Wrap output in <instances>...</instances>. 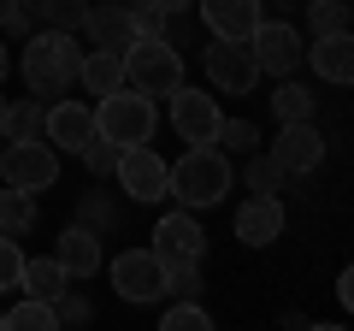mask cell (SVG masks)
<instances>
[{
	"label": "cell",
	"mask_w": 354,
	"mask_h": 331,
	"mask_svg": "<svg viewBox=\"0 0 354 331\" xmlns=\"http://www.w3.org/2000/svg\"><path fill=\"white\" fill-rule=\"evenodd\" d=\"M12 6H18V0H0V30H6V18H12Z\"/></svg>",
	"instance_id": "d590c367"
},
{
	"label": "cell",
	"mask_w": 354,
	"mask_h": 331,
	"mask_svg": "<svg viewBox=\"0 0 354 331\" xmlns=\"http://www.w3.org/2000/svg\"><path fill=\"white\" fill-rule=\"evenodd\" d=\"M195 12H201V24L213 30V36H236V42H248L254 24L266 18V6H260V0H195Z\"/></svg>",
	"instance_id": "4fadbf2b"
},
{
	"label": "cell",
	"mask_w": 354,
	"mask_h": 331,
	"mask_svg": "<svg viewBox=\"0 0 354 331\" xmlns=\"http://www.w3.org/2000/svg\"><path fill=\"white\" fill-rule=\"evenodd\" d=\"M218 148L225 154H254L260 148V125H254V118H225V125H218Z\"/></svg>",
	"instance_id": "83f0119b"
},
{
	"label": "cell",
	"mask_w": 354,
	"mask_h": 331,
	"mask_svg": "<svg viewBox=\"0 0 354 331\" xmlns=\"http://www.w3.org/2000/svg\"><path fill=\"white\" fill-rule=\"evenodd\" d=\"M48 136V107L30 95V101H6V113H0V142H36Z\"/></svg>",
	"instance_id": "ffe728a7"
},
{
	"label": "cell",
	"mask_w": 354,
	"mask_h": 331,
	"mask_svg": "<svg viewBox=\"0 0 354 331\" xmlns=\"http://www.w3.org/2000/svg\"><path fill=\"white\" fill-rule=\"evenodd\" d=\"M153 125H160V113H153V95L142 89H113L101 95V107H95V130H101L106 142H118V148H136V142L153 136Z\"/></svg>",
	"instance_id": "277c9868"
},
{
	"label": "cell",
	"mask_w": 354,
	"mask_h": 331,
	"mask_svg": "<svg viewBox=\"0 0 354 331\" xmlns=\"http://www.w3.org/2000/svg\"><path fill=\"white\" fill-rule=\"evenodd\" d=\"M272 113H278V125H301V118H313V89H301V83L283 77L278 95H272Z\"/></svg>",
	"instance_id": "d4e9b609"
},
{
	"label": "cell",
	"mask_w": 354,
	"mask_h": 331,
	"mask_svg": "<svg viewBox=\"0 0 354 331\" xmlns=\"http://www.w3.org/2000/svg\"><path fill=\"white\" fill-rule=\"evenodd\" d=\"M0 331H59V325H53V307L41 296H24L12 314H0Z\"/></svg>",
	"instance_id": "cb8c5ba5"
},
{
	"label": "cell",
	"mask_w": 354,
	"mask_h": 331,
	"mask_svg": "<svg viewBox=\"0 0 354 331\" xmlns=\"http://www.w3.org/2000/svg\"><path fill=\"white\" fill-rule=\"evenodd\" d=\"M88 136H95V113H88L83 101H65V95L48 101V142H53V148H71L77 154Z\"/></svg>",
	"instance_id": "2e32d148"
},
{
	"label": "cell",
	"mask_w": 354,
	"mask_h": 331,
	"mask_svg": "<svg viewBox=\"0 0 354 331\" xmlns=\"http://www.w3.org/2000/svg\"><path fill=\"white\" fill-rule=\"evenodd\" d=\"M201 249H207V237L195 225V207H177V213H165L153 225V260L160 267H189V260H201Z\"/></svg>",
	"instance_id": "ba28073f"
},
{
	"label": "cell",
	"mask_w": 354,
	"mask_h": 331,
	"mask_svg": "<svg viewBox=\"0 0 354 331\" xmlns=\"http://www.w3.org/2000/svg\"><path fill=\"white\" fill-rule=\"evenodd\" d=\"M242 178H248V190H254V195H278L290 172L278 166V154H260V148H254V154H248V172H242Z\"/></svg>",
	"instance_id": "484cf974"
},
{
	"label": "cell",
	"mask_w": 354,
	"mask_h": 331,
	"mask_svg": "<svg viewBox=\"0 0 354 331\" xmlns=\"http://www.w3.org/2000/svg\"><path fill=\"white\" fill-rule=\"evenodd\" d=\"M18 272H24V249L18 237H0V290H18Z\"/></svg>",
	"instance_id": "d6a6232c"
},
{
	"label": "cell",
	"mask_w": 354,
	"mask_h": 331,
	"mask_svg": "<svg viewBox=\"0 0 354 331\" xmlns=\"http://www.w3.org/2000/svg\"><path fill=\"white\" fill-rule=\"evenodd\" d=\"M113 172H118V184H124V195H130V202H142V207H148V202H165V160L148 148V142L124 148Z\"/></svg>",
	"instance_id": "8fae6325"
},
{
	"label": "cell",
	"mask_w": 354,
	"mask_h": 331,
	"mask_svg": "<svg viewBox=\"0 0 354 331\" xmlns=\"http://www.w3.org/2000/svg\"><path fill=\"white\" fill-rule=\"evenodd\" d=\"M165 101H171V130H177L183 142H218L225 113H218V101H213L207 89H183V83H177Z\"/></svg>",
	"instance_id": "9c48e42d"
},
{
	"label": "cell",
	"mask_w": 354,
	"mask_h": 331,
	"mask_svg": "<svg viewBox=\"0 0 354 331\" xmlns=\"http://www.w3.org/2000/svg\"><path fill=\"white\" fill-rule=\"evenodd\" d=\"M278 237H283V202L278 195H248L236 207V242L266 249V242H278Z\"/></svg>",
	"instance_id": "7c38bea8"
},
{
	"label": "cell",
	"mask_w": 354,
	"mask_h": 331,
	"mask_svg": "<svg viewBox=\"0 0 354 331\" xmlns=\"http://www.w3.org/2000/svg\"><path fill=\"white\" fill-rule=\"evenodd\" d=\"M48 307H53V325H88L95 319V307L83 302V290H59Z\"/></svg>",
	"instance_id": "4dcf8cb0"
},
{
	"label": "cell",
	"mask_w": 354,
	"mask_h": 331,
	"mask_svg": "<svg viewBox=\"0 0 354 331\" xmlns=\"http://www.w3.org/2000/svg\"><path fill=\"white\" fill-rule=\"evenodd\" d=\"M301 60L313 65L325 83H354V42H348V30L313 36V48H301Z\"/></svg>",
	"instance_id": "9a60e30c"
},
{
	"label": "cell",
	"mask_w": 354,
	"mask_h": 331,
	"mask_svg": "<svg viewBox=\"0 0 354 331\" xmlns=\"http://www.w3.org/2000/svg\"><path fill=\"white\" fill-rule=\"evenodd\" d=\"M113 219H118V207L106 202V195H83V219H77V225H88L101 237V231H113Z\"/></svg>",
	"instance_id": "1f68e13d"
},
{
	"label": "cell",
	"mask_w": 354,
	"mask_h": 331,
	"mask_svg": "<svg viewBox=\"0 0 354 331\" xmlns=\"http://www.w3.org/2000/svg\"><path fill=\"white\" fill-rule=\"evenodd\" d=\"M118 154H124V148H118V142H106L101 130H95V136H88L83 148H77V160H83L88 172H95V178H106V172H113V166H118Z\"/></svg>",
	"instance_id": "f1b7e54d"
},
{
	"label": "cell",
	"mask_w": 354,
	"mask_h": 331,
	"mask_svg": "<svg viewBox=\"0 0 354 331\" xmlns=\"http://www.w3.org/2000/svg\"><path fill=\"white\" fill-rule=\"evenodd\" d=\"M207 77H213L225 95H248L254 83H260V65H254V48L236 36H213V48H207Z\"/></svg>",
	"instance_id": "52a82bcc"
},
{
	"label": "cell",
	"mask_w": 354,
	"mask_h": 331,
	"mask_svg": "<svg viewBox=\"0 0 354 331\" xmlns=\"http://www.w3.org/2000/svg\"><path fill=\"white\" fill-rule=\"evenodd\" d=\"M313 36H330V30H348V0H301Z\"/></svg>",
	"instance_id": "4316f807"
},
{
	"label": "cell",
	"mask_w": 354,
	"mask_h": 331,
	"mask_svg": "<svg viewBox=\"0 0 354 331\" xmlns=\"http://www.w3.org/2000/svg\"><path fill=\"white\" fill-rule=\"evenodd\" d=\"M77 83H83L95 101H101V95H113V89H124V48H95V53H83Z\"/></svg>",
	"instance_id": "e0dca14e"
},
{
	"label": "cell",
	"mask_w": 354,
	"mask_h": 331,
	"mask_svg": "<svg viewBox=\"0 0 354 331\" xmlns=\"http://www.w3.org/2000/svg\"><path fill=\"white\" fill-rule=\"evenodd\" d=\"M0 178L12 184V190H53V178H59V148H53L48 136L36 142H0Z\"/></svg>",
	"instance_id": "5b68a950"
},
{
	"label": "cell",
	"mask_w": 354,
	"mask_h": 331,
	"mask_svg": "<svg viewBox=\"0 0 354 331\" xmlns=\"http://www.w3.org/2000/svg\"><path fill=\"white\" fill-rule=\"evenodd\" d=\"M248 48H254L260 77H266V71H272V77H290L295 65H301V36H295L290 18H260L254 36H248Z\"/></svg>",
	"instance_id": "8992f818"
},
{
	"label": "cell",
	"mask_w": 354,
	"mask_h": 331,
	"mask_svg": "<svg viewBox=\"0 0 354 331\" xmlns=\"http://www.w3.org/2000/svg\"><path fill=\"white\" fill-rule=\"evenodd\" d=\"M113 284L124 302H160L165 296V267L153 260V249H124V255L113 260Z\"/></svg>",
	"instance_id": "30bf717a"
},
{
	"label": "cell",
	"mask_w": 354,
	"mask_h": 331,
	"mask_svg": "<svg viewBox=\"0 0 354 331\" xmlns=\"http://www.w3.org/2000/svg\"><path fill=\"white\" fill-rule=\"evenodd\" d=\"M36 225V195L30 190H0V237H24V231Z\"/></svg>",
	"instance_id": "603a6c76"
},
{
	"label": "cell",
	"mask_w": 354,
	"mask_h": 331,
	"mask_svg": "<svg viewBox=\"0 0 354 331\" xmlns=\"http://www.w3.org/2000/svg\"><path fill=\"white\" fill-rule=\"evenodd\" d=\"M160 325H165V331H207V325H213V314H207V307H195L189 296H183V302H171V307H165V319H160Z\"/></svg>",
	"instance_id": "f546056e"
},
{
	"label": "cell",
	"mask_w": 354,
	"mask_h": 331,
	"mask_svg": "<svg viewBox=\"0 0 354 331\" xmlns=\"http://www.w3.org/2000/svg\"><path fill=\"white\" fill-rule=\"evenodd\" d=\"M18 284H24V296H41V302H53V296L65 290V267L53 255H41V260H24V272H18Z\"/></svg>",
	"instance_id": "7402d4cb"
},
{
	"label": "cell",
	"mask_w": 354,
	"mask_h": 331,
	"mask_svg": "<svg viewBox=\"0 0 354 331\" xmlns=\"http://www.w3.org/2000/svg\"><path fill=\"white\" fill-rule=\"evenodd\" d=\"M53 260L65 267V278H88V272H101V237L88 225H71L59 237V249H53Z\"/></svg>",
	"instance_id": "ac0fdd59"
},
{
	"label": "cell",
	"mask_w": 354,
	"mask_h": 331,
	"mask_svg": "<svg viewBox=\"0 0 354 331\" xmlns=\"http://www.w3.org/2000/svg\"><path fill=\"white\" fill-rule=\"evenodd\" d=\"M148 6H153V12H165V18H177L183 6H195V0H148Z\"/></svg>",
	"instance_id": "836d02e7"
},
{
	"label": "cell",
	"mask_w": 354,
	"mask_h": 331,
	"mask_svg": "<svg viewBox=\"0 0 354 331\" xmlns=\"http://www.w3.org/2000/svg\"><path fill=\"white\" fill-rule=\"evenodd\" d=\"M18 6L41 30H83V18H88V0H18Z\"/></svg>",
	"instance_id": "44dd1931"
},
{
	"label": "cell",
	"mask_w": 354,
	"mask_h": 331,
	"mask_svg": "<svg viewBox=\"0 0 354 331\" xmlns=\"http://www.w3.org/2000/svg\"><path fill=\"white\" fill-rule=\"evenodd\" d=\"M6 71H12V53H6V42H0V83H6Z\"/></svg>",
	"instance_id": "e575fe53"
},
{
	"label": "cell",
	"mask_w": 354,
	"mask_h": 331,
	"mask_svg": "<svg viewBox=\"0 0 354 331\" xmlns=\"http://www.w3.org/2000/svg\"><path fill=\"white\" fill-rule=\"evenodd\" d=\"M230 154L218 142H189V154L177 166H165V195H177V207H213L230 195Z\"/></svg>",
	"instance_id": "7a4b0ae2"
},
{
	"label": "cell",
	"mask_w": 354,
	"mask_h": 331,
	"mask_svg": "<svg viewBox=\"0 0 354 331\" xmlns=\"http://www.w3.org/2000/svg\"><path fill=\"white\" fill-rule=\"evenodd\" d=\"M278 166L283 172H313L319 160H325V136H319V125L313 118H301V125H283L278 130Z\"/></svg>",
	"instance_id": "5bb4252c"
},
{
	"label": "cell",
	"mask_w": 354,
	"mask_h": 331,
	"mask_svg": "<svg viewBox=\"0 0 354 331\" xmlns=\"http://www.w3.org/2000/svg\"><path fill=\"white\" fill-rule=\"evenodd\" d=\"M83 36L95 42V48H130L136 42V30H130V6H88V18H83Z\"/></svg>",
	"instance_id": "d6986e66"
},
{
	"label": "cell",
	"mask_w": 354,
	"mask_h": 331,
	"mask_svg": "<svg viewBox=\"0 0 354 331\" xmlns=\"http://www.w3.org/2000/svg\"><path fill=\"white\" fill-rule=\"evenodd\" d=\"M124 83L142 89V95H153V101H165V95L183 83V53L165 36H136L124 48Z\"/></svg>",
	"instance_id": "3957f363"
},
{
	"label": "cell",
	"mask_w": 354,
	"mask_h": 331,
	"mask_svg": "<svg viewBox=\"0 0 354 331\" xmlns=\"http://www.w3.org/2000/svg\"><path fill=\"white\" fill-rule=\"evenodd\" d=\"M18 65H24V83H30L36 101H59V95H71V83H77L83 42H77L71 30H30Z\"/></svg>",
	"instance_id": "6da1fadb"
},
{
	"label": "cell",
	"mask_w": 354,
	"mask_h": 331,
	"mask_svg": "<svg viewBox=\"0 0 354 331\" xmlns=\"http://www.w3.org/2000/svg\"><path fill=\"white\" fill-rule=\"evenodd\" d=\"M118 6H148V0H118Z\"/></svg>",
	"instance_id": "8d00e7d4"
},
{
	"label": "cell",
	"mask_w": 354,
	"mask_h": 331,
	"mask_svg": "<svg viewBox=\"0 0 354 331\" xmlns=\"http://www.w3.org/2000/svg\"><path fill=\"white\" fill-rule=\"evenodd\" d=\"M0 113H6V101H0Z\"/></svg>",
	"instance_id": "74e56055"
}]
</instances>
